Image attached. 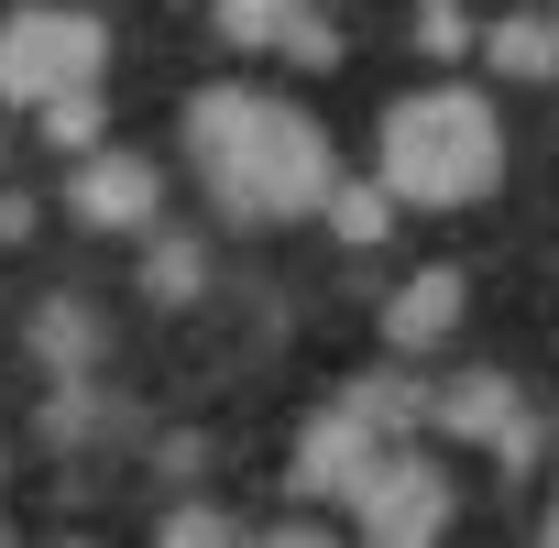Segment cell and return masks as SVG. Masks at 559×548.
Here are the masks:
<instances>
[{
	"label": "cell",
	"instance_id": "cell-9",
	"mask_svg": "<svg viewBox=\"0 0 559 548\" xmlns=\"http://www.w3.org/2000/svg\"><path fill=\"white\" fill-rule=\"evenodd\" d=\"M341 417H352V428H373L384 450H406V439H417V417H428V384H417V373H362V384L341 395Z\"/></svg>",
	"mask_w": 559,
	"mask_h": 548
},
{
	"label": "cell",
	"instance_id": "cell-1",
	"mask_svg": "<svg viewBox=\"0 0 559 548\" xmlns=\"http://www.w3.org/2000/svg\"><path fill=\"white\" fill-rule=\"evenodd\" d=\"M187 154H198V176L230 219H297L341 187L330 132L297 99H263V88H198L187 99Z\"/></svg>",
	"mask_w": 559,
	"mask_h": 548
},
{
	"label": "cell",
	"instance_id": "cell-8",
	"mask_svg": "<svg viewBox=\"0 0 559 548\" xmlns=\"http://www.w3.org/2000/svg\"><path fill=\"white\" fill-rule=\"evenodd\" d=\"M450 330H461V263H428V274H406L384 297V341L395 352H439Z\"/></svg>",
	"mask_w": 559,
	"mask_h": 548
},
{
	"label": "cell",
	"instance_id": "cell-18",
	"mask_svg": "<svg viewBox=\"0 0 559 548\" xmlns=\"http://www.w3.org/2000/svg\"><path fill=\"white\" fill-rule=\"evenodd\" d=\"M286 56H297V67H341V34H330V23H308V12H297V23H286Z\"/></svg>",
	"mask_w": 559,
	"mask_h": 548
},
{
	"label": "cell",
	"instance_id": "cell-20",
	"mask_svg": "<svg viewBox=\"0 0 559 548\" xmlns=\"http://www.w3.org/2000/svg\"><path fill=\"white\" fill-rule=\"evenodd\" d=\"M537 548H559V515H548V526H537Z\"/></svg>",
	"mask_w": 559,
	"mask_h": 548
},
{
	"label": "cell",
	"instance_id": "cell-19",
	"mask_svg": "<svg viewBox=\"0 0 559 548\" xmlns=\"http://www.w3.org/2000/svg\"><path fill=\"white\" fill-rule=\"evenodd\" d=\"M263 548H341V537H330V526H274Z\"/></svg>",
	"mask_w": 559,
	"mask_h": 548
},
{
	"label": "cell",
	"instance_id": "cell-13",
	"mask_svg": "<svg viewBox=\"0 0 559 548\" xmlns=\"http://www.w3.org/2000/svg\"><path fill=\"white\" fill-rule=\"evenodd\" d=\"M34 121H45V143H67V154H88V143H99V88H67V99H45Z\"/></svg>",
	"mask_w": 559,
	"mask_h": 548
},
{
	"label": "cell",
	"instance_id": "cell-3",
	"mask_svg": "<svg viewBox=\"0 0 559 548\" xmlns=\"http://www.w3.org/2000/svg\"><path fill=\"white\" fill-rule=\"evenodd\" d=\"M99 67H110V34L88 12H67V0H23L0 23V99H23V110H45L67 88H99Z\"/></svg>",
	"mask_w": 559,
	"mask_h": 548
},
{
	"label": "cell",
	"instance_id": "cell-4",
	"mask_svg": "<svg viewBox=\"0 0 559 548\" xmlns=\"http://www.w3.org/2000/svg\"><path fill=\"white\" fill-rule=\"evenodd\" d=\"M352 515H362V548H439L450 537V472L417 461V439H406V450L373 461V483L352 493Z\"/></svg>",
	"mask_w": 559,
	"mask_h": 548
},
{
	"label": "cell",
	"instance_id": "cell-11",
	"mask_svg": "<svg viewBox=\"0 0 559 548\" xmlns=\"http://www.w3.org/2000/svg\"><path fill=\"white\" fill-rule=\"evenodd\" d=\"M319 219H330L352 252H373V241L395 230V198H384V187H330V198H319Z\"/></svg>",
	"mask_w": 559,
	"mask_h": 548
},
{
	"label": "cell",
	"instance_id": "cell-7",
	"mask_svg": "<svg viewBox=\"0 0 559 548\" xmlns=\"http://www.w3.org/2000/svg\"><path fill=\"white\" fill-rule=\"evenodd\" d=\"M154 165L143 154H88L78 176H67V219H88V230H154Z\"/></svg>",
	"mask_w": 559,
	"mask_h": 548
},
{
	"label": "cell",
	"instance_id": "cell-16",
	"mask_svg": "<svg viewBox=\"0 0 559 548\" xmlns=\"http://www.w3.org/2000/svg\"><path fill=\"white\" fill-rule=\"evenodd\" d=\"M34 341H45L56 362H88V352H99V330H88L78 308H45V319H34Z\"/></svg>",
	"mask_w": 559,
	"mask_h": 548
},
{
	"label": "cell",
	"instance_id": "cell-2",
	"mask_svg": "<svg viewBox=\"0 0 559 548\" xmlns=\"http://www.w3.org/2000/svg\"><path fill=\"white\" fill-rule=\"evenodd\" d=\"M504 176V110L483 88H406L384 110V198L395 209H472Z\"/></svg>",
	"mask_w": 559,
	"mask_h": 548
},
{
	"label": "cell",
	"instance_id": "cell-15",
	"mask_svg": "<svg viewBox=\"0 0 559 548\" xmlns=\"http://www.w3.org/2000/svg\"><path fill=\"white\" fill-rule=\"evenodd\" d=\"M198 274H209V263H198V241H154V263H143V286H154L165 308H187V297H198Z\"/></svg>",
	"mask_w": 559,
	"mask_h": 548
},
{
	"label": "cell",
	"instance_id": "cell-5",
	"mask_svg": "<svg viewBox=\"0 0 559 548\" xmlns=\"http://www.w3.org/2000/svg\"><path fill=\"white\" fill-rule=\"evenodd\" d=\"M428 417H439L450 439H483V450H504V472H526V461H537V428H526V395H515L504 373H461L450 395H428Z\"/></svg>",
	"mask_w": 559,
	"mask_h": 548
},
{
	"label": "cell",
	"instance_id": "cell-14",
	"mask_svg": "<svg viewBox=\"0 0 559 548\" xmlns=\"http://www.w3.org/2000/svg\"><path fill=\"white\" fill-rule=\"evenodd\" d=\"M154 548H241V526H230L219 504H176V515L154 526Z\"/></svg>",
	"mask_w": 559,
	"mask_h": 548
},
{
	"label": "cell",
	"instance_id": "cell-6",
	"mask_svg": "<svg viewBox=\"0 0 559 548\" xmlns=\"http://www.w3.org/2000/svg\"><path fill=\"white\" fill-rule=\"evenodd\" d=\"M373 461H384V439H373V428H352V417L330 406V417H308V428H297V461H286V483H297L308 504H352V493L373 483Z\"/></svg>",
	"mask_w": 559,
	"mask_h": 548
},
{
	"label": "cell",
	"instance_id": "cell-21",
	"mask_svg": "<svg viewBox=\"0 0 559 548\" xmlns=\"http://www.w3.org/2000/svg\"><path fill=\"white\" fill-rule=\"evenodd\" d=\"M548 34H559V12H548Z\"/></svg>",
	"mask_w": 559,
	"mask_h": 548
},
{
	"label": "cell",
	"instance_id": "cell-12",
	"mask_svg": "<svg viewBox=\"0 0 559 548\" xmlns=\"http://www.w3.org/2000/svg\"><path fill=\"white\" fill-rule=\"evenodd\" d=\"M308 12V0H219V45L263 56V45H286V23Z\"/></svg>",
	"mask_w": 559,
	"mask_h": 548
},
{
	"label": "cell",
	"instance_id": "cell-17",
	"mask_svg": "<svg viewBox=\"0 0 559 548\" xmlns=\"http://www.w3.org/2000/svg\"><path fill=\"white\" fill-rule=\"evenodd\" d=\"M417 45H428V56H461V45H472V12H461V0H428V12H417Z\"/></svg>",
	"mask_w": 559,
	"mask_h": 548
},
{
	"label": "cell",
	"instance_id": "cell-10",
	"mask_svg": "<svg viewBox=\"0 0 559 548\" xmlns=\"http://www.w3.org/2000/svg\"><path fill=\"white\" fill-rule=\"evenodd\" d=\"M504 78H559V34H548V12H515V23H493V45H483Z\"/></svg>",
	"mask_w": 559,
	"mask_h": 548
}]
</instances>
